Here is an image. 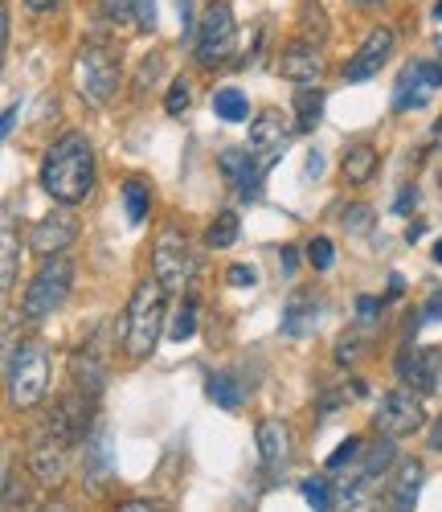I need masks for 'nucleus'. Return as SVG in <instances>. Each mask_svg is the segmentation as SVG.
I'll return each mask as SVG.
<instances>
[{"label":"nucleus","instance_id":"f257e3e1","mask_svg":"<svg viewBox=\"0 0 442 512\" xmlns=\"http://www.w3.org/2000/svg\"><path fill=\"white\" fill-rule=\"evenodd\" d=\"M41 189L62 205H78L95 189V148L82 132H66L41 160Z\"/></svg>","mask_w":442,"mask_h":512},{"label":"nucleus","instance_id":"f03ea898","mask_svg":"<svg viewBox=\"0 0 442 512\" xmlns=\"http://www.w3.org/2000/svg\"><path fill=\"white\" fill-rule=\"evenodd\" d=\"M160 332H164V287H160V279H144L136 291H131V304H127L123 349L140 361L156 349Z\"/></svg>","mask_w":442,"mask_h":512},{"label":"nucleus","instance_id":"7ed1b4c3","mask_svg":"<svg viewBox=\"0 0 442 512\" xmlns=\"http://www.w3.org/2000/svg\"><path fill=\"white\" fill-rule=\"evenodd\" d=\"M9 402L17 410H33L50 390V353L37 340H21L9 353Z\"/></svg>","mask_w":442,"mask_h":512},{"label":"nucleus","instance_id":"20e7f679","mask_svg":"<svg viewBox=\"0 0 442 512\" xmlns=\"http://www.w3.org/2000/svg\"><path fill=\"white\" fill-rule=\"evenodd\" d=\"M393 463V443L381 439L377 447H365V455L357 459V467L344 476L340 496H336V512H377V492H381V476Z\"/></svg>","mask_w":442,"mask_h":512},{"label":"nucleus","instance_id":"39448f33","mask_svg":"<svg viewBox=\"0 0 442 512\" xmlns=\"http://www.w3.org/2000/svg\"><path fill=\"white\" fill-rule=\"evenodd\" d=\"M70 291H74V263L66 259V254H58V259H41L33 283L21 295V316L33 320V324L54 316L70 300Z\"/></svg>","mask_w":442,"mask_h":512},{"label":"nucleus","instance_id":"423d86ee","mask_svg":"<svg viewBox=\"0 0 442 512\" xmlns=\"http://www.w3.org/2000/svg\"><path fill=\"white\" fill-rule=\"evenodd\" d=\"M238 50V21H234V9L226 0H213L205 9V17L197 21V37H193V54H197V66L213 70L221 62H230V54Z\"/></svg>","mask_w":442,"mask_h":512},{"label":"nucleus","instance_id":"0eeeda50","mask_svg":"<svg viewBox=\"0 0 442 512\" xmlns=\"http://www.w3.org/2000/svg\"><path fill=\"white\" fill-rule=\"evenodd\" d=\"M74 82H78V95L86 103L103 107L115 87H119V66H115V54L103 46V41H86L74 58Z\"/></svg>","mask_w":442,"mask_h":512},{"label":"nucleus","instance_id":"6e6552de","mask_svg":"<svg viewBox=\"0 0 442 512\" xmlns=\"http://www.w3.org/2000/svg\"><path fill=\"white\" fill-rule=\"evenodd\" d=\"M193 271H197V254H193L189 238L176 226L160 230L156 250H152V279H160L164 291H181L193 279Z\"/></svg>","mask_w":442,"mask_h":512},{"label":"nucleus","instance_id":"1a4fd4ad","mask_svg":"<svg viewBox=\"0 0 442 512\" xmlns=\"http://www.w3.org/2000/svg\"><path fill=\"white\" fill-rule=\"evenodd\" d=\"M373 422H377V431H381L385 439H406V435L422 431V422H426L422 394H414V390H406V386H402V390H389V394L381 398Z\"/></svg>","mask_w":442,"mask_h":512},{"label":"nucleus","instance_id":"9d476101","mask_svg":"<svg viewBox=\"0 0 442 512\" xmlns=\"http://www.w3.org/2000/svg\"><path fill=\"white\" fill-rule=\"evenodd\" d=\"M438 87H442V62L414 58V62H406L402 74H397L393 107H397V111H418V107H426V99H430Z\"/></svg>","mask_w":442,"mask_h":512},{"label":"nucleus","instance_id":"9b49d317","mask_svg":"<svg viewBox=\"0 0 442 512\" xmlns=\"http://www.w3.org/2000/svg\"><path fill=\"white\" fill-rule=\"evenodd\" d=\"M78 238V218L70 213V205L50 209L46 218H37V226L29 230V250L41 254V259H58V254L70 250V242Z\"/></svg>","mask_w":442,"mask_h":512},{"label":"nucleus","instance_id":"f8f14e48","mask_svg":"<svg viewBox=\"0 0 442 512\" xmlns=\"http://www.w3.org/2000/svg\"><path fill=\"white\" fill-rule=\"evenodd\" d=\"M287 144H291V127L283 123L279 111H262V115L250 123V156L258 160L262 173H271V168L283 160Z\"/></svg>","mask_w":442,"mask_h":512},{"label":"nucleus","instance_id":"ddd939ff","mask_svg":"<svg viewBox=\"0 0 442 512\" xmlns=\"http://www.w3.org/2000/svg\"><path fill=\"white\" fill-rule=\"evenodd\" d=\"M442 377V353L430 345H406L397 353V381H406L414 394H434Z\"/></svg>","mask_w":442,"mask_h":512},{"label":"nucleus","instance_id":"4468645a","mask_svg":"<svg viewBox=\"0 0 442 512\" xmlns=\"http://www.w3.org/2000/svg\"><path fill=\"white\" fill-rule=\"evenodd\" d=\"M217 168H221V177H226L230 185H234V193L242 197V201H258L262 197V168H258V160L250 156V148L242 152V148H226L217 156Z\"/></svg>","mask_w":442,"mask_h":512},{"label":"nucleus","instance_id":"2eb2a0df","mask_svg":"<svg viewBox=\"0 0 442 512\" xmlns=\"http://www.w3.org/2000/svg\"><path fill=\"white\" fill-rule=\"evenodd\" d=\"M389 54H393V29H389V25H377V29L365 37V46L348 58L344 78H348V82H365V78L381 74V66L389 62Z\"/></svg>","mask_w":442,"mask_h":512},{"label":"nucleus","instance_id":"dca6fc26","mask_svg":"<svg viewBox=\"0 0 442 512\" xmlns=\"http://www.w3.org/2000/svg\"><path fill=\"white\" fill-rule=\"evenodd\" d=\"M422 480H426V467L418 459L397 463L385 484V512H414V504L422 496Z\"/></svg>","mask_w":442,"mask_h":512},{"label":"nucleus","instance_id":"f3484780","mask_svg":"<svg viewBox=\"0 0 442 512\" xmlns=\"http://www.w3.org/2000/svg\"><path fill=\"white\" fill-rule=\"evenodd\" d=\"M254 439H258L262 472H267V476H279L283 467H287V459H291V431H287L279 418H262V422H258V431H254Z\"/></svg>","mask_w":442,"mask_h":512},{"label":"nucleus","instance_id":"a211bd4d","mask_svg":"<svg viewBox=\"0 0 442 512\" xmlns=\"http://www.w3.org/2000/svg\"><path fill=\"white\" fill-rule=\"evenodd\" d=\"M279 70H283V78L299 82V87H316L320 74H324L320 46H312V41H303V37L291 41V46L283 50V58H279Z\"/></svg>","mask_w":442,"mask_h":512},{"label":"nucleus","instance_id":"6ab92c4d","mask_svg":"<svg viewBox=\"0 0 442 512\" xmlns=\"http://www.w3.org/2000/svg\"><path fill=\"white\" fill-rule=\"evenodd\" d=\"M103 377H107V369H103V357H99L95 349L82 345V349L70 357V390H74V394H86V398L99 402Z\"/></svg>","mask_w":442,"mask_h":512},{"label":"nucleus","instance_id":"aec40b11","mask_svg":"<svg viewBox=\"0 0 442 512\" xmlns=\"http://www.w3.org/2000/svg\"><path fill=\"white\" fill-rule=\"evenodd\" d=\"M316 328H320V300H316L312 291L291 295L287 308H283V336L303 340V336H312Z\"/></svg>","mask_w":442,"mask_h":512},{"label":"nucleus","instance_id":"412c9836","mask_svg":"<svg viewBox=\"0 0 442 512\" xmlns=\"http://www.w3.org/2000/svg\"><path fill=\"white\" fill-rule=\"evenodd\" d=\"M373 173H377V148L373 144H352L344 152V177L352 185H365Z\"/></svg>","mask_w":442,"mask_h":512},{"label":"nucleus","instance_id":"4be33fe9","mask_svg":"<svg viewBox=\"0 0 442 512\" xmlns=\"http://www.w3.org/2000/svg\"><path fill=\"white\" fill-rule=\"evenodd\" d=\"M324 119V91L320 87H299L295 91V127L299 132H312Z\"/></svg>","mask_w":442,"mask_h":512},{"label":"nucleus","instance_id":"5701e85b","mask_svg":"<svg viewBox=\"0 0 442 512\" xmlns=\"http://www.w3.org/2000/svg\"><path fill=\"white\" fill-rule=\"evenodd\" d=\"M107 467H111V439H107V431H99L95 439H86V480L103 484Z\"/></svg>","mask_w":442,"mask_h":512},{"label":"nucleus","instance_id":"b1692460","mask_svg":"<svg viewBox=\"0 0 442 512\" xmlns=\"http://www.w3.org/2000/svg\"><path fill=\"white\" fill-rule=\"evenodd\" d=\"M213 111H217V119H226V123H242L250 115V99L238 87H221V91H213Z\"/></svg>","mask_w":442,"mask_h":512},{"label":"nucleus","instance_id":"393cba45","mask_svg":"<svg viewBox=\"0 0 442 512\" xmlns=\"http://www.w3.org/2000/svg\"><path fill=\"white\" fill-rule=\"evenodd\" d=\"M205 394H209L221 410H238V406H242V386H238L234 373H213L209 386H205Z\"/></svg>","mask_w":442,"mask_h":512},{"label":"nucleus","instance_id":"a878e982","mask_svg":"<svg viewBox=\"0 0 442 512\" xmlns=\"http://www.w3.org/2000/svg\"><path fill=\"white\" fill-rule=\"evenodd\" d=\"M205 242L217 246V250L234 246V242H238V213H234V209H221L217 218L209 222V230H205Z\"/></svg>","mask_w":442,"mask_h":512},{"label":"nucleus","instance_id":"bb28decb","mask_svg":"<svg viewBox=\"0 0 442 512\" xmlns=\"http://www.w3.org/2000/svg\"><path fill=\"white\" fill-rule=\"evenodd\" d=\"M148 185L144 181H136V177H131V181H123V209H127V222L131 226H140L144 218H148Z\"/></svg>","mask_w":442,"mask_h":512},{"label":"nucleus","instance_id":"cd10ccee","mask_svg":"<svg viewBox=\"0 0 442 512\" xmlns=\"http://www.w3.org/2000/svg\"><path fill=\"white\" fill-rule=\"evenodd\" d=\"M197 332V300H181L172 312V324H168V340H176V345H185V340Z\"/></svg>","mask_w":442,"mask_h":512},{"label":"nucleus","instance_id":"c85d7f7f","mask_svg":"<svg viewBox=\"0 0 442 512\" xmlns=\"http://www.w3.org/2000/svg\"><path fill=\"white\" fill-rule=\"evenodd\" d=\"M299 496L307 500V508H312V512H336V500H332V484H328V480H320V476L303 480V484H299Z\"/></svg>","mask_w":442,"mask_h":512},{"label":"nucleus","instance_id":"c756f323","mask_svg":"<svg viewBox=\"0 0 442 512\" xmlns=\"http://www.w3.org/2000/svg\"><path fill=\"white\" fill-rule=\"evenodd\" d=\"M303 33H307L303 41H312V46L328 37V17L320 0H303Z\"/></svg>","mask_w":442,"mask_h":512},{"label":"nucleus","instance_id":"7c9ffc66","mask_svg":"<svg viewBox=\"0 0 442 512\" xmlns=\"http://www.w3.org/2000/svg\"><path fill=\"white\" fill-rule=\"evenodd\" d=\"M361 455H365V443H361L357 435L344 439V443H340V447L328 455V472H344V467H348V463H357Z\"/></svg>","mask_w":442,"mask_h":512},{"label":"nucleus","instance_id":"2f4dec72","mask_svg":"<svg viewBox=\"0 0 442 512\" xmlns=\"http://www.w3.org/2000/svg\"><path fill=\"white\" fill-rule=\"evenodd\" d=\"M99 5H103V17L111 25H127V21H136V13H140V0H99Z\"/></svg>","mask_w":442,"mask_h":512},{"label":"nucleus","instance_id":"473e14b6","mask_svg":"<svg viewBox=\"0 0 442 512\" xmlns=\"http://www.w3.org/2000/svg\"><path fill=\"white\" fill-rule=\"evenodd\" d=\"M0 287L5 291L17 287V234H13V226H5V271H0Z\"/></svg>","mask_w":442,"mask_h":512},{"label":"nucleus","instance_id":"72a5a7b5","mask_svg":"<svg viewBox=\"0 0 442 512\" xmlns=\"http://www.w3.org/2000/svg\"><path fill=\"white\" fill-rule=\"evenodd\" d=\"M340 222H344L348 234H365V230H373V209L369 205H348Z\"/></svg>","mask_w":442,"mask_h":512},{"label":"nucleus","instance_id":"f704fd0d","mask_svg":"<svg viewBox=\"0 0 442 512\" xmlns=\"http://www.w3.org/2000/svg\"><path fill=\"white\" fill-rule=\"evenodd\" d=\"M189 103H193V91H189V78H176V82H172V87H168V99H164L168 115H181V111H189Z\"/></svg>","mask_w":442,"mask_h":512},{"label":"nucleus","instance_id":"c9c22d12","mask_svg":"<svg viewBox=\"0 0 442 512\" xmlns=\"http://www.w3.org/2000/svg\"><path fill=\"white\" fill-rule=\"evenodd\" d=\"M307 263H312L316 271H328V267L336 263V246H332V238H316L312 246H307Z\"/></svg>","mask_w":442,"mask_h":512},{"label":"nucleus","instance_id":"e433bc0d","mask_svg":"<svg viewBox=\"0 0 442 512\" xmlns=\"http://www.w3.org/2000/svg\"><path fill=\"white\" fill-rule=\"evenodd\" d=\"M226 279H230V287H254V283H258V271H254L250 263H234V267L226 271Z\"/></svg>","mask_w":442,"mask_h":512},{"label":"nucleus","instance_id":"4c0bfd02","mask_svg":"<svg viewBox=\"0 0 442 512\" xmlns=\"http://www.w3.org/2000/svg\"><path fill=\"white\" fill-rule=\"evenodd\" d=\"M434 320H442V287L430 295V300L422 304V312H418V324H434Z\"/></svg>","mask_w":442,"mask_h":512},{"label":"nucleus","instance_id":"58836bf2","mask_svg":"<svg viewBox=\"0 0 442 512\" xmlns=\"http://www.w3.org/2000/svg\"><path fill=\"white\" fill-rule=\"evenodd\" d=\"M324 177V152H307L303 160V181H320Z\"/></svg>","mask_w":442,"mask_h":512},{"label":"nucleus","instance_id":"ea45409f","mask_svg":"<svg viewBox=\"0 0 442 512\" xmlns=\"http://www.w3.org/2000/svg\"><path fill=\"white\" fill-rule=\"evenodd\" d=\"M381 308H385V304L377 300V295H361V300H357V312H361L365 324H373V320L381 316Z\"/></svg>","mask_w":442,"mask_h":512},{"label":"nucleus","instance_id":"a19ab883","mask_svg":"<svg viewBox=\"0 0 442 512\" xmlns=\"http://www.w3.org/2000/svg\"><path fill=\"white\" fill-rule=\"evenodd\" d=\"M136 25H140V33H152V29H156V0H140Z\"/></svg>","mask_w":442,"mask_h":512},{"label":"nucleus","instance_id":"79ce46f5","mask_svg":"<svg viewBox=\"0 0 442 512\" xmlns=\"http://www.w3.org/2000/svg\"><path fill=\"white\" fill-rule=\"evenodd\" d=\"M176 9H181V33H185V37H197V21H193V0H176Z\"/></svg>","mask_w":442,"mask_h":512},{"label":"nucleus","instance_id":"37998d69","mask_svg":"<svg viewBox=\"0 0 442 512\" xmlns=\"http://www.w3.org/2000/svg\"><path fill=\"white\" fill-rule=\"evenodd\" d=\"M336 361H340V365L357 361V340H348V336H344V340H336Z\"/></svg>","mask_w":442,"mask_h":512},{"label":"nucleus","instance_id":"c03bdc74","mask_svg":"<svg viewBox=\"0 0 442 512\" xmlns=\"http://www.w3.org/2000/svg\"><path fill=\"white\" fill-rule=\"evenodd\" d=\"M119 512H160V504L156 500H127V504H119Z\"/></svg>","mask_w":442,"mask_h":512},{"label":"nucleus","instance_id":"a18cd8bd","mask_svg":"<svg viewBox=\"0 0 442 512\" xmlns=\"http://www.w3.org/2000/svg\"><path fill=\"white\" fill-rule=\"evenodd\" d=\"M410 205H418V189H414V185H410V189H406L402 197H397V213H406Z\"/></svg>","mask_w":442,"mask_h":512},{"label":"nucleus","instance_id":"49530a36","mask_svg":"<svg viewBox=\"0 0 442 512\" xmlns=\"http://www.w3.org/2000/svg\"><path fill=\"white\" fill-rule=\"evenodd\" d=\"M295 267H299V254H295V246H283V271H287V275H295Z\"/></svg>","mask_w":442,"mask_h":512},{"label":"nucleus","instance_id":"de8ad7c7","mask_svg":"<svg viewBox=\"0 0 442 512\" xmlns=\"http://www.w3.org/2000/svg\"><path fill=\"white\" fill-rule=\"evenodd\" d=\"M25 5H29L33 13H50V9H58V0H25Z\"/></svg>","mask_w":442,"mask_h":512},{"label":"nucleus","instance_id":"09e8293b","mask_svg":"<svg viewBox=\"0 0 442 512\" xmlns=\"http://www.w3.org/2000/svg\"><path fill=\"white\" fill-rule=\"evenodd\" d=\"M430 447H434V451H442V414H438V422L430 426Z\"/></svg>","mask_w":442,"mask_h":512},{"label":"nucleus","instance_id":"8fccbe9b","mask_svg":"<svg viewBox=\"0 0 442 512\" xmlns=\"http://www.w3.org/2000/svg\"><path fill=\"white\" fill-rule=\"evenodd\" d=\"M422 234H426V222H410V226H406V242H418Z\"/></svg>","mask_w":442,"mask_h":512},{"label":"nucleus","instance_id":"3c124183","mask_svg":"<svg viewBox=\"0 0 442 512\" xmlns=\"http://www.w3.org/2000/svg\"><path fill=\"white\" fill-rule=\"evenodd\" d=\"M13 123H17V107H9V111H5V123H0V132L13 136Z\"/></svg>","mask_w":442,"mask_h":512},{"label":"nucleus","instance_id":"603ef678","mask_svg":"<svg viewBox=\"0 0 442 512\" xmlns=\"http://www.w3.org/2000/svg\"><path fill=\"white\" fill-rule=\"evenodd\" d=\"M402 291H406V279L393 271V275H389V295H402Z\"/></svg>","mask_w":442,"mask_h":512},{"label":"nucleus","instance_id":"864d4df0","mask_svg":"<svg viewBox=\"0 0 442 512\" xmlns=\"http://www.w3.org/2000/svg\"><path fill=\"white\" fill-rule=\"evenodd\" d=\"M41 512H70V508H66V504H46Z\"/></svg>","mask_w":442,"mask_h":512},{"label":"nucleus","instance_id":"5fc2aeb1","mask_svg":"<svg viewBox=\"0 0 442 512\" xmlns=\"http://www.w3.org/2000/svg\"><path fill=\"white\" fill-rule=\"evenodd\" d=\"M434 263H442V242H434Z\"/></svg>","mask_w":442,"mask_h":512},{"label":"nucleus","instance_id":"6e6d98bb","mask_svg":"<svg viewBox=\"0 0 442 512\" xmlns=\"http://www.w3.org/2000/svg\"><path fill=\"white\" fill-rule=\"evenodd\" d=\"M434 21H442V0H438V5H434Z\"/></svg>","mask_w":442,"mask_h":512},{"label":"nucleus","instance_id":"4d7b16f0","mask_svg":"<svg viewBox=\"0 0 442 512\" xmlns=\"http://www.w3.org/2000/svg\"><path fill=\"white\" fill-rule=\"evenodd\" d=\"M357 5H377V0H357Z\"/></svg>","mask_w":442,"mask_h":512}]
</instances>
